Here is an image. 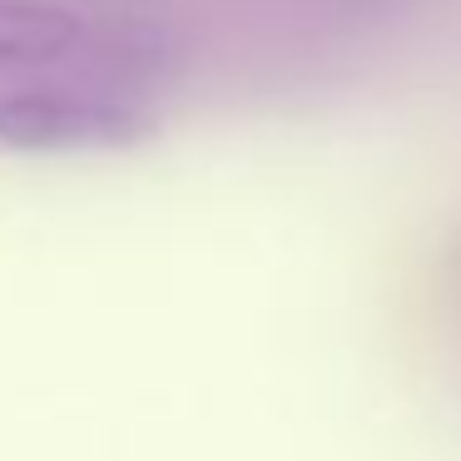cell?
Listing matches in <instances>:
<instances>
[{"instance_id":"cell-1","label":"cell","mask_w":461,"mask_h":461,"mask_svg":"<svg viewBox=\"0 0 461 461\" xmlns=\"http://www.w3.org/2000/svg\"><path fill=\"white\" fill-rule=\"evenodd\" d=\"M154 134V120L130 104L70 90H21L0 100V144L11 149H124Z\"/></svg>"},{"instance_id":"cell-2","label":"cell","mask_w":461,"mask_h":461,"mask_svg":"<svg viewBox=\"0 0 461 461\" xmlns=\"http://www.w3.org/2000/svg\"><path fill=\"white\" fill-rule=\"evenodd\" d=\"M85 41V21L55 0H0V65H50Z\"/></svg>"}]
</instances>
